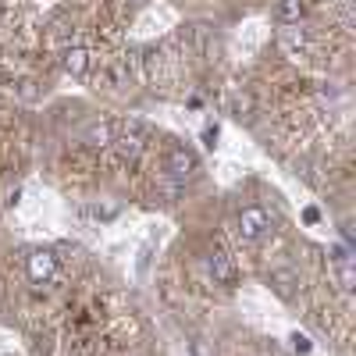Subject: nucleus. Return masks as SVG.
I'll use <instances>...</instances> for the list:
<instances>
[{
	"label": "nucleus",
	"mask_w": 356,
	"mask_h": 356,
	"mask_svg": "<svg viewBox=\"0 0 356 356\" xmlns=\"http://www.w3.org/2000/svg\"><path fill=\"white\" fill-rule=\"evenodd\" d=\"M332 264H335V271H339V285L349 292V289L356 285V264H353L349 250H346V246H335V253H332Z\"/></svg>",
	"instance_id": "5"
},
{
	"label": "nucleus",
	"mask_w": 356,
	"mask_h": 356,
	"mask_svg": "<svg viewBox=\"0 0 356 356\" xmlns=\"http://www.w3.org/2000/svg\"><path fill=\"white\" fill-rule=\"evenodd\" d=\"M25 271H29V278H33L36 285H43L57 271V257L50 250H33V253H29V260H25Z\"/></svg>",
	"instance_id": "1"
},
{
	"label": "nucleus",
	"mask_w": 356,
	"mask_h": 356,
	"mask_svg": "<svg viewBox=\"0 0 356 356\" xmlns=\"http://www.w3.org/2000/svg\"><path fill=\"white\" fill-rule=\"evenodd\" d=\"M86 139L93 143V146H104V143H114V129L111 125H97V129H89Z\"/></svg>",
	"instance_id": "10"
},
{
	"label": "nucleus",
	"mask_w": 356,
	"mask_h": 356,
	"mask_svg": "<svg viewBox=\"0 0 356 356\" xmlns=\"http://www.w3.org/2000/svg\"><path fill=\"white\" fill-rule=\"evenodd\" d=\"M168 171L175 178H193L196 175V157L186 150V146H175V150L168 154Z\"/></svg>",
	"instance_id": "4"
},
{
	"label": "nucleus",
	"mask_w": 356,
	"mask_h": 356,
	"mask_svg": "<svg viewBox=\"0 0 356 356\" xmlns=\"http://www.w3.org/2000/svg\"><path fill=\"white\" fill-rule=\"evenodd\" d=\"M207 267H211L214 282H221V285H232V282H235V264H232V257H228V253L211 250V253H207Z\"/></svg>",
	"instance_id": "3"
},
{
	"label": "nucleus",
	"mask_w": 356,
	"mask_h": 356,
	"mask_svg": "<svg viewBox=\"0 0 356 356\" xmlns=\"http://www.w3.org/2000/svg\"><path fill=\"white\" fill-rule=\"evenodd\" d=\"M292 342H296V353H310V339L307 335H296Z\"/></svg>",
	"instance_id": "11"
},
{
	"label": "nucleus",
	"mask_w": 356,
	"mask_h": 356,
	"mask_svg": "<svg viewBox=\"0 0 356 356\" xmlns=\"http://www.w3.org/2000/svg\"><path fill=\"white\" fill-rule=\"evenodd\" d=\"M203 139H207V146H214V139H218V129H207V132H203Z\"/></svg>",
	"instance_id": "12"
},
{
	"label": "nucleus",
	"mask_w": 356,
	"mask_h": 356,
	"mask_svg": "<svg viewBox=\"0 0 356 356\" xmlns=\"http://www.w3.org/2000/svg\"><path fill=\"white\" fill-rule=\"evenodd\" d=\"M114 143H118V150H122L125 161H136V157L143 154V143H139L136 136H122V139H114Z\"/></svg>",
	"instance_id": "9"
},
{
	"label": "nucleus",
	"mask_w": 356,
	"mask_h": 356,
	"mask_svg": "<svg viewBox=\"0 0 356 356\" xmlns=\"http://www.w3.org/2000/svg\"><path fill=\"white\" fill-rule=\"evenodd\" d=\"M86 68H89V50H86V47L65 50V72H68V75H86Z\"/></svg>",
	"instance_id": "7"
},
{
	"label": "nucleus",
	"mask_w": 356,
	"mask_h": 356,
	"mask_svg": "<svg viewBox=\"0 0 356 356\" xmlns=\"http://www.w3.org/2000/svg\"><path fill=\"white\" fill-rule=\"evenodd\" d=\"M271 285H275V292L282 296V300H292L300 278H296V271H275V275H271Z\"/></svg>",
	"instance_id": "8"
},
{
	"label": "nucleus",
	"mask_w": 356,
	"mask_h": 356,
	"mask_svg": "<svg viewBox=\"0 0 356 356\" xmlns=\"http://www.w3.org/2000/svg\"><path fill=\"white\" fill-rule=\"evenodd\" d=\"M267 228H271V218H267L264 207H243V214H239V235L243 239H260Z\"/></svg>",
	"instance_id": "2"
},
{
	"label": "nucleus",
	"mask_w": 356,
	"mask_h": 356,
	"mask_svg": "<svg viewBox=\"0 0 356 356\" xmlns=\"http://www.w3.org/2000/svg\"><path fill=\"white\" fill-rule=\"evenodd\" d=\"M275 15H278L282 25H300L303 15H307V0H278Z\"/></svg>",
	"instance_id": "6"
}]
</instances>
